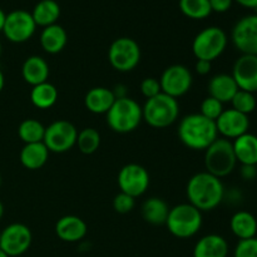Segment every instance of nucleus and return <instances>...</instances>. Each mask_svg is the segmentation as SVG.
Returning <instances> with one entry per match:
<instances>
[{"mask_svg": "<svg viewBox=\"0 0 257 257\" xmlns=\"http://www.w3.org/2000/svg\"><path fill=\"white\" fill-rule=\"evenodd\" d=\"M188 203L201 212L215 210L221 205L225 196V187L221 178L208 172H198L188 180L186 188Z\"/></svg>", "mask_w": 257, "mask_h": 257, "instance_id": "1", "label": "nucleus"}, {"mask_svg": "<svg viewBox=\"0 0 257 257\" xmlns=\"http://www.w3.org/2000/svg\"><path fill=\"white\" fill-rule=\"evenodd\" d=\"M178 138L187 148L193 151H206L218 138L215 120L192 113L181 119L178 124Z\"/></svg>", "mask_w": 257, "mask_h": 257, "instance_id": "2", "label": "nucleus"}, {"mask_svg": "<svg viewBox=\"0 0 257 257\" xmlns=\"http://www.w3.org/2000/svg\"><path fill=\"white\" fill-rule=\"evenodd\" d=\"M143 120L152 128L162 130L172 125L180 115L178 100L161 92L146 100L142 107Z\"/></svg>", "mask_w": 257, "mask_h": 257, "instance_id": "3", "label": "nucleus"}, {"mask_svg": "<svg viewBox=\"0 0 257 257\" xmlns=\"http://www.w3.org/2000/svg\"><path fill=\"white\" fill-rule=\"evenodd\" d=\"M107 123L115 133H131L143 120L142 107L130 97L118 98L107 112Z\"/></svg>", "mask_w": 257, "mask_h": 257, "instance_id": "4", "label": "nucleus"}, {"mask_svg": "<svg viewBox=\"0 0 257 257\" xmlns=\"http://www.w3.org/2000/svg\"><path fill=\"white\" fill-rule=\"evenodd\" d=\"M202 212L191 203H180L170 208L165 225L177 238H190L202 227Z\"/></svg>", "mask_w": 257, "mask_h": 257, "instance_id": "5", "label": "nucleus"}, {"mask_svg": "<svg viewBox=\"0 0 257 257\" xmlns=\"http://www.w3.org/2000/svg\"><path fill=\"white\" fill-rule=\"evenodd\" d=\"M237 165L233 146L230 140L217 138L207 150L205 151L206 172L223 178L231 175Z\"/></svg>", "mask_w": 257, "mask_h": 257, "instance_id": "6", "label": "nucleus"}, {"mask_svg": "<svg viewBox=\"0 0 257 257\" xmlns=\"http://www.w3.org/2000/svg\"><path fill=\"white\" fill-rule=\"evenodd\" d=\"M227 35L218 27H207L201 30L192 42V52L196 59L212 63L225 52L227 47Z\"/></svg>", "mask_w": 257, "mask_h": 257, "instance_id": "7", "label": "nucleus"}, {"mask_svg": "<svg viewBox=\"0 0 257 257\" xmlns=\"http://www.w3.org/2000/svg\"><path fill=\"white\" fill-rule=\"evenodd\" d=\"M108 60L113 69L127 73L135 69L141 60V48L135 39L122 37L112 42L108 49Z\"/></svg>", "mask_w": 257, "mask_h": 257, "instance_id": "8", "label": "nucleus"}, {"mask_svg": "<svg viewBox=\"0 0 257 257\" xmlns=\"http://www.w3.org/2000/svg\"><path fill=\"white\" fill-rule=\"evenodd\" d=\"M78 131L74 124L68 120L59 119L45 127L43 143L49 152L65 153L77 145Z\"/></svg>", "mask_w": 257, "mask_h": 257, "instance_id": "9", "label": "nucleus"}, {"mask_svg": "<svg viewBox=\"0 0 257 257\" xmlns=\"http://www.w3.org/2000/svg\"><path fill=\"white\" fill-rule=\"evenodd\" d=\"M117 183L120 192L135 198L141 197L150 187V173L138 163H128L120 168Z\"/></svg>", "mask_w": 257, "mask_h": 257, "instance_id": "10", "label": "nucleus"}, {"mask_svg": "<svg viewBox=\"0 0 257 257\" xmlns=\"http://www.w3.org/2000/svg\"><path fill=\"white\" fill-rule=\"evenodd\" d=\"M192 83V73L187 67L182 64L170 65L163 70L160 78L162 93L175 98V99L190 92Z\"/></svg>", "mask_w": 257, "mask_h": 257, "instance_id": "11", "label": "nucleus"}, {"mask_svg": "<svg viewBox=\"0 0 257 257\" xmlns=\"http://www.w3.org/2000/svg\"><path fill=\"white\" fill-rule=\"evenodd\" d=\"M37 24L32 17V13L27 10H13L5 18L3 33L12 43H25L34 35Z\"/></svg>", "mask_w": 257, "mask_h": 257, "instance_id": "12", "label": "nucleus"}, {"mask_svg": "<svg viewBox=\"0 0 257 257\" xmlns=\"http://www.w3.org/2000/svg\"><path fill=\"white\" fill-rule=\"evenodd\" d=\"M32 241V231L27 225L12 223L2 231L0 248L9 257H17L29 250Z\"/></svg>", "mask_w": 257, "mask_h": 257, "instance_id": "13", "label": "nucleus"}, {"mask_svg": "<svg viewBox=\"0 0 257 257\" xmlns=\"http://www.w3.org/2000/svg\"><path fill=\"white\" fill-rule=\"evenodd\" d=\"M231 39L242 54L257 55V14L241 18L232 28Z\"/></svg>", "mask_w": 257, "mask_h": 257, "instance_id": "14", "label": "nucleus"}, {"mask_svg": "<svg viewBox=\"0 0 257 257\" xmlns=\"http://www.w3.org/2000/svg\"><path fill=\"white\" fill-rule=\"evenodd\" d=\"M238 89L246 92H257V55L242 54L233 64L231 74Z\"/></svg>", "mask_w": 257, "mask_h": 257, "instance_id": "15", "label": "nucleus"}, {"mask_svg": "<svg viewBox=\"0 0 257 257\" xmlns=\"http://www.w3.org/2000/svg\"><path fill=\"white\" fill-rule=\"evenodd\" d=\"M218 135L222 136L226 140H236L240 136L248 132L250 128V119L248 115L237 112L235 109H225L222 114L216 119Z\"/></svg>", "mask_w": 257, "mask_h": 257, "instance_id": "16", "label": "nucleus"}, {"mask_svg": "<svg viewBox=\"0 0 257 257\" xmlns=\"http://www.w3.org/2000/svg\"><path fill=\"white\" fill-rule=\"evenodd\" d=\"M87 232V223L74 215L63 216L55 223V233L64 242H78L85 237Z\"/></svg>", "mask_w": 257, "mask_h": 257, "instance_id": "17", "label": "nucleus"}, {"mask_svg": "<svg viewBox=\"0 0 257 257\" xmlns=\"http://www.w3.org/2000/svg\"><path fill=\"white\" fill-rule=\"evenodd\" d=\"M227 241L217 233L203 236L193 247V257H227Z\"/></svg>", "mask_w": 257, "mask_h": 257, "instance_id": "18", "label": "nucleus"}, {"mask_svg": "<svg viewBox=\"0 0 257 257\" xmlns=\"http://www.w3.org/2000/svg\"><path fill=\"white\" fill-rule=\"evenodd\" d=\"M115 99L117 98L112 89H108L105 87H94L88 90L85 94L84 105L90 113L107 114Z\"/></svg>", "mask_w": 257, "mask_h": 257, "instance_id": "19", "label": "nucleus"}, {"mask_svg": "<svg viewBox=\"0 0 257 257\" xmlns=\"http://www.w3.org/2000/svg\"><path fill=\"white\" fill-rule=\"evenodd\" d=\"M207 90L210 97L220 100L221 103H228L237 93L238 87L231 74L221 73L212 77L208 82Z\"/></svg>", "mask_w": 257, "mask_h": 257, "instance_id": "20", "label": "nucleus"}, {"mask_svg": "<svg viewBox=\"0 0 257 257\" xmlns=\"http://www.w3.org/2000/svg\"><path fill=\"white\" fill-rule=\"evenodd\" d=\"M22 75L23 79L32 87L42 84V83L48 82L49 65L44 58L39 57V55H32L23 63Z\"/></svg>", "mask_w": 257, "mask_h": 257, "instance_id": "21", "label": "nucleus"}, {"mask_svg": "<svg viewBox=\"0 0 257 257\" xmlns=\"http://www.w3.org/2000/svg\"><path fill=\"white\" fill-rule=\"evenodd\" d=\"M232 146L237 162L242 166H257V136L245 133L233 140Z\"/></svg>", "mask_w": 257, "mask_h": 257, "instance_id": "22", "label": "nucleus"}, {"mask_svg": "<svg viewBox=\"0 0 257 257\" xmlns=\"http://www.w3.org/2000/svg\"><path fill=\"white\" fill-rule=\"evenodd\" d=\"M68 43V34L59 24H53L43 28L40 34V45L48 54H58L65 48Z\"/></svg>", "mask_w": 257, "mask_h": 257, "instance_id": "23", "label": "nucleus"}, {"mask_svg": "<svg viewBox=\"0 0 257 257\" xmlns=\"http://www.w3.org/2000/svg\"><path fill=\"white\" fill-rule=\"evenodd\" d=\"M49 151L43 142L25 145L20 151V162L27 170L35 171L44 167L49 158Z\"/></svg>", "mask_w": 257, "mask_h": 257, "instance_id": "24", "label": "nucleus"}, {"mask_svg": "<svg viewBox=\"0 0 257 257\" xmlns=\"http://www.w3.org/2000/svg\"><path fill=\"white\" fill-rule=\"evenodd\" d=\"M230 228L238 240L256 237L257 220L248 211H237L231 217Z\"/></svg>", "mask_w": 257, "mask_h": 257, "instance_id": "25", "label": "nucleus"}, {"mask_svg": "<svg viewBox=\"0 0 257 257\" xmlns=\"http://www.w3.org/2000/svg\"><path fill=\"white\" fill-rule=\"evenodd\" d=\"M170 207L167 203L158 197H151L143 202L141 213L146 222L151 225H165L167 221Z\"/></svg>", "mask_w": 257, "mask_h": 257, "instance_id": "26", "label": "nucleus"}, {"mask_svg": "<svg viewBox=\"0 0 257 257\" xmlns=\"http://www.w3.org/2000/svg\"><path fill=\"white\" fill-rule=\"evenodd\" d=\"M37 27H49L57 24L60 17V7L55 0H40L37 3L32 12Z\"/></svg>", "mask_w": 257, "mask_h": 257, "instance_id": "27", "label": "nucleus"}, {"mask_svg": "<svg viewBox=\"0 0 257 257\" xmlns=\"http://www.w3.org/2000/svg\"><path fill=\"white\" fill-rule=\"evenodd\" d=\"M30 100L39 109H49L58 100L57 87L49 82L34 85L30 92Z\"/></svg>", "mask_w": 257, "mask_h": 257, "instance_id": "28", "label": "nucleus"}, {"mask_svg": "<svg viewBox=\"0 0 257 257\" xmlns=\"http://www.w3.org/2000/svg\"><path fill=\"white\" fill-rule=\"evenodd\" d=\"M45 135V127L37 119L28 118L24 119L18 127V136L25 143H38L43 142Z\"/></svg>", "mask_w": 257, "mask_h": 257, "instance_id": "29", "label": "nucleus"}, {"mask_svg": "<svg viewBox=\"0 0 257 257\" xmlns=\"http://www.w3.org/2000/svg\"><path fill=\"white\" fill-rule=\"evenodd\" d=\"M178 7L183 15L195 20L206 19L212 13L208 0H180Z\"/></svg>", "mask_w": 257, "mask_h": 257, "instance_id": "30", "label": "nucleus"}, {"mask_svg": "<svg viewBox=\"0 0 257 257\" xmlns=\"http://www.w3.org/2000/svg\"><path fill=\"white\" fill-rule=\"evenodd\" d=\"M78 150L83 155H93L98 151L100 146V135L95 128L88 127L83 128L80 132H78L77 145Z\"/></svg>", "mask_w": 257, "mask_h": 257, "instance_id": "31", "label": "nucleus"}, {"mask_svg": "<svg viewBox=\"0 0 257 257\" xmlns=\"http://www.w3.org/2000/svg\"><path fill=\"white\" fill-rule=\"evenodd\" d=\"M231 104H232V109L248 115L256 109L257 99L255 97V93L238 89L237 93L233 95Z\"/></svg>", "mask_w": 257, "mask_h": 257, "instance_id": "32", "label": "nucleus"}, {"mask_svg": "<svg viewBox=\"0 0 257 257\" xmlns=\"http://www.w3.org/2000/svg\"><path fill=\"white\" fill-rule=\"evenodd\" d=\"M223 103H221L220 100L215 99L212 97H206L205 99L201 103V112L200 114H202L203 117L208 118L211 120H215L222 114L223 112Z\"/></svg>", "mask_w": 257, "mask_h": 257, "instance_id": "33", "label": "nucleus"}, {"mask_svg": "<svg viewBox=\"0 0 257 257\" xmlns=\"http://www.w3.org/2000/svg\"><path fill=\"white\" fill-rule=\"evenodd\" d=\"M135 206L136 198L127 195V193L119 192L118 195H115L114 198H113V208H114L115 212L120 213V215L130 213L131 211L135 208Z\"/></svg>", "mask_w": 257, "mask_h": 257, "instance_id": "34", "label": "nucleus"}, {"mask_svg": "<svg viewBox=\"0 0 257 257\" xmlns=\"http://www.w3.org/2000/svg\"><path fill=\"white\" fill-rule=\"evenodd\" d=\"M233 257H257V237L238 241Z\"/></svg>", "mask_w": 257, "mask_h": 257, "instance_id": "35", "label": "nucleus"}, {"mask_svg": "<svg viewBox=\"0 0 257 257\" xmlns=\"http://www.w3.org/2000/svg\"><path fill=\"white\" fill-rule=\"evenodd\" d=\"M141 92H142V94L145 95L147 99L160 94V93L162 92V90H161L160 79L153 77L145 78V79L142 80V83H141Z\"/></svg>", "mask_w": 257, "mask_h": 257, "instance_id": "36", "label": "nucleus"}, {"mask_svg": "<svg viewBox=\"0 0 257 257\" xmlns=\"http://www.w3.org/2000/svg\"><path fill=\"white\" fill-rule=\"evenodd\" d=\"M208 2H210V7L212 12L225 13L232 7L233 0H208Z\"/></svg>", "mask_w": 257, "mask_h": 257, "instance_id": "37", "label": "nucleus"}, {"mask_svg": "<svg viewBox=\"0 0 257 257\" xmlns=\"http://www.w3.org/2000/svg\"><path fill=\"white\" fill-rule=\"evenodd\" d=\"M196 72L200 75H206L211 72V62H207V60H201L197 59L195 64Z\"/></svg>", "mask_w": 257, "mask_h": 257, "instance_id": "38", "label": "nucleus"}, {"mask_svg": "<svg viewBox=\"0 0 257 257\" xmlns=\"http://www.w3.org/2000/svg\"><path fill=\"white\" fill-rule=\"evenodd\" d=\"M241 175L245 180H253L257 175L256 166H242L241 168Z\"/></svg>", "mask_w": 257, "mask_h": 257, "instance_id": "39", "label": "nucleus"}, {"mask_svg": "<svg viewBox=\"0 0 257 257\" xmlns=\"http://www.w3.org/2000/svg\"><path fill=\"white\" fill-rule=\"evenodd\" d=\"M241 7L247 9H257V0H236Z\"/></svg>", "mask_w": 257, "mask_h": 257, "instance_id": "40", "label": "nucleus"}, {"mask_svg": "<svg viewBox=\"0 0 257 257\" xmlns=\"http://www.w3.org/2000/svg\"><path fill=\"white\" fill-rule=\"evenodd\" d=\"M5 18H7V14L4 13V10L0 8V32H3V28H4Z\"/></svg>", "mask_w": 257, "mask_h": 257, "instance_id": "41", "label": "nucleus"}, {"mask_svg": "<svg viewBox=\"0 0 257 257\" xmlns=\"http://www.w3.org/2000/svg\"><path fill=\"white\" fill-rule=\"evenodd\" d=\"M4 84H5V78H4V74H3L2 69H0V92H2L3 88H4Z\"/></svg>", "mask_w": 257, "mask_h": 257, "instance_id": "42", "label": "nucleus"}, {"mask_svg": "<svg viewBox=\"0 0 257 257\" xmlns=\"http://www.w3.org/2000/svg\"><path fill=\"white\" fill-rule=\"evenodd\" d=\"M3 215H4V206H3V203L0 202V220H2Z\"/></svg>", "mask_w": 257, "mask_h": 257, "instance_id": "43", "label": "nucleus"}, {"mask_svg": "<svg viewBox=\"0 0 257 257\" xmlns=\"http://www.w3.org/2000/svg\"><path fill=\"white\" fill-rule=\"evenodd\" d=\"M0 257H9V256H8V255H7V253H5V252H4V251H3V250H2V248H0Z\"/></svg>", "mask_w": 257, "mask_h": 257, "instance_id": "44", "label": "nucleus"}, {"mask_svg": "<svg viewBox=\"0 0 257 257\" xmlns=\"http://www.w3.org/2000/svg\"><path fill=\"white\" fill-rule=\"evenodd\" d=\"M0 55H2V43H0Z\"/></svg>", "mask_w": 257, "mask_h": 257, "instance_id": "45", "label": "nucleus"}, {"mask_svg": "<svg viewBox=\"0 0 257 257\" xmlns=\"http://www.w3.org/2000/svg\"><path fill=\"white\" fill-rule=\"evenodd\" d=\"M0 185H2V177H0Z\"/></svg>", "mask_w": 257, "mask_h": 257, "instance_id": "46", "label": "nucleus"}, {"mask_svg": "<svg viewBox=\"0 0 257 257\" xmlns=\"http://www.w3.org/2000/svg\"><path fill=\"white\" fill-rule=\"evenodd\" d=\"M0 237H2V231H0Z\"/></svg>", "mask_w": 257, "mask_h": 257, "instance_id": "47", "label": "nucleus"}]
</instances>
